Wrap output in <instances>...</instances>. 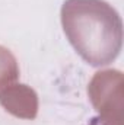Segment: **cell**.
<instances>
[{"label": "cell", "instance_id": "obj_1", "mask_svg": "<svg viewBox=\"0 0 124 125\" xmlns=\"http://www.w3.org/2000/svg\"><path fill=\"white\" fill-rule=\"evenodd\" d=\"M63 31L74 51L93 67L108 65L123 47V21L105 0H66Z\"/></svg>", "mask_w": 124, "mask_h": 125}, {"label": "cell", "instance_id": "obj_2", "mask_svg": "<svg viewBox=\"0 0 124 125\" xmlns=\"http://www.w3.org/2000/svg\"><path fill=\"white\" fill-rule=\"evenodd\" d=\"M88 96L102 122L123 125L124 79L120 70L107 68L95 73L88 84Z\"/></svg>", "mask_w": 124, "mask_h": 125}, {"label": "cell", "instance_id": "obj_3", "mask_svg": "<svg viewBox=\"0 0 124 125\" xmlns=\"http://www.w3.org/2000/svg\"><path fill=\"white\" fill-rule=\"evenodd\" d=\"M0 105L19 119H35L38 115V94L28 84L13 83L0 90Z\"/></svg>", "mask_w": 124, "mask_h": 125}, {"label": "cell", "instance_id": "obj_4", "mask_svg": "<svg viewBox=\"0 0 124 125\" xmlns=\"http://www.w3.org/2000/svg\"><path fill=\"white\" fill-rule=\"evenodd\" d=\"M19 79V65L15 55L6 47L0 45V90L16 83Z\"/></svg>", "mask_w": 124, "mask_h": 125}, {"label": "cell", "instance_id": "obj_5", "mask_svg": "<svg viewBox=\"0 0 124 125\" xmlns=\"http://www.w3.org/2000/svg\"><path fill=\"white\" fill-rule=\"evenodd\" d=\"M88 125H108V124L102 122V121H101L99 118H95V119H92V121H91V122H89Z\"/></svg>", "mask_w": 124, "mask_h": 125}]
</instances>
